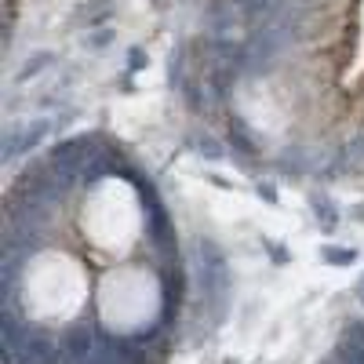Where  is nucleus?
Segmentation results:
<instances>
[{
    "label": "nucleus",
    "instance_id": "1",
    "mask_svg": "<svg viewBox=\"0 0 364 364\" xmlns=\"http://www.w3.org/2000/svg\"><path fill=\"white\" fill-rule=\"evenodd\" d=\"M95 342H99V324H88V321H77L58 335L62 346V364H77V361H88Z\"/></svg>",
    "mask_w": 364,
    "mask_h": 364
},
{
    "label": "nucleus",
    "instance_id": "2",
    "mask_svg": "<svg viewBox=\"0 0 364 364\" xmlns=\"http://www.w3.org/2000/svg\"><path fill=\"white\" fill-rule=\"evenodd\" d=\"M146 241L161 251V255H179V248H175V223H171V215L168 208L161 212H146Z\"/></svg>",
    "mask_w": 364,
    "mask_h": 364
},
{
    "label": "nucleus",
    "instance_id": "3",
    "mask_svg": "<svg viewBox=\"0 0 364 364\" xmlns=\"http://www.w3.org/2000/svg\"><path fill=\"white\" fill-rule=\"evenodd\" d=\"M310 208H313V215H317V223H321L324 233H335V226H339L335 204H331L328 197H321V193H313V197H310Z\"/></svg>",
    "mask_w": 364,
    "mask_h": 364
},
{
    "label": "nucleus",
    "instance_id": "4",
    "mask_svg": "<svg viewBox=\"0 0 364 364\" xmlns=\"http://www.w3.org/2000/svg\"><path fill=\"white\" fill-rule=\"evenodd\" d=\"M321 262H328V266H354L357 259H361V251L357 248H342V244H321Z\"/></svg>",
    "mask_w": 364,
    "mask_h": 364
},
{
    "label": "nucleus",
    "instance_id": "5",
    "mask_svg": "<svg viewBox=\"0 0 364 364\" xmlns=\"http://www.w3.org/2000/svg\"><path fill=\"white\" fill-rule=\"evenodd\" d=\"M230 146L237 150V153H241V157H255L259 153V146H255V139H251L248 135V128H244V124L241 120H230Z\"/></svg>",
    "mask_w": 364,
    "mask_h": 364
},
{
    "label": "nucleus",
    "instance_id": "6",
    "mask_svg": "<svg viewBox=\"0 0 364 364\" xmlns=\"http://www.w3.org/2000/svg\"><path fill=\"white\" fill-rule=\"evenodd\" d=\"M44 135H47V124H44V120H40V124H33V128H29L19 142H11V146L4 150V161H15V153H29V150H33Z\"/></svg>",
    "mask_w": 364,
    "mask_h": 364
},
{
    "label": "nucleus",
    "instance_id": "7",
    "mask_svg": "<svg viewBox=\"0 0 364 364\" xmlns=\"http://www.w3.org/2000/svg\"><path fill=\"white\" fill-rule=\"evenodd\" d=\"M197 248H200V266H226V255H223V248H219L212 237H200L197 241Z\"/></svg>",
    "mask_w": 364,
    "mask_h": 364
},
{
    "label": "nucleus",
    "instance_id": "8",
    "mask_svg": "<svg viewBox=\"0 0 364 364\" xmlns=\"http://www.w3.org/2000/svg\"><path fill=\"white\" fill-rule=\"evenodd\" d=\"M262 248L270 251V259H274V266H288L292 262V251L284 248V244H277V241H270V237H262Z\"/></svg>",
    "mask_w": 364,
    "mask_h": 364
},
{
    "label": "nucleus",
    "instance_id": "9",
    "mask_svg": "<svg viewBox=\"0 0 364 364\" xmlns=\"http://www.w3.org/2000/svg\"><path fill=\"white\" fill-rule=\"evenodd\" d=\"M200 157H208V161H226V150L219 146L215 139H200V146H197Z\"/></svg>",
    "mask_w": 364,
    "mask_h": 364
},
{
    "label": "nucleus",
    "instance_id": "10",
    "mask_svg": "<svg viewBox=\"0 0 364 364\" xmlns=\"http://www.w3.org/2000/svg\"><path fill=\"white\" fill-rule=\"evenodd\" d=\"M251 189H255V197H259V200H266V204H280V193H277V186H274V182H262V179H259Z\"/></svg>",
    "mask_w": 364,
    "mask_h": 364
},
{
    "label": "nucleus",
    "instance_id": "11",
    "mask_svg": "<svg viewBox=\"0 0 364 364\" xmlns=\"http://www.w3.org/2000/svg\"><path fill=\"white\" fill-rule=\"evenodd\" d=\"M331 361H335V364H357V357L350 354V346H346L342 339H339V346H335V354H331Z\"/></svg>",
    "mask_w": 364,
    "mask_h": 364
},
{
    "label": "nucleus",
    "instance_id": "12",
    "mask_svg": "<svg viewBox=\"0 0 364 364\" xmlns=\"http://www.w3.org/2000/svg\"><path fill=\"white\" fill-rule=\"evenodd\" d=\"M357 299H361V306H364V288H361V295H357Z\"/></svg>",
    "mask_w": 364,
    "mask_h": 364
},
{
    "label": "nucleus",
    "instance_id": "13",
    "mask_svg": "<svg viewBox=\"0 0 364 364\" xmlns=\"http://www.w3.org/2000/svg\"><path fill=\"white\" fill-rule=\"evenodd\" d=\"M321 364H335V361H321Z\"/></svg>",
    "mask_w": 364,
    "mask_h": 364
}]
</instances>
